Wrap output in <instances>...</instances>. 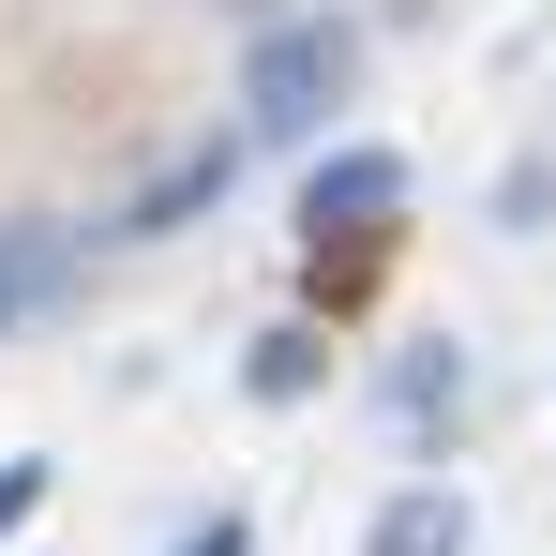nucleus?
<instances>
[{
	"label": "nucleus",
	"mask_w": 556,
	"mask_h": 556,
	"mask_svg": "<svg viewBox=\"0 0 556 556\" xmlns=\"http://www.w3.org/2000/svg\"><path fill=\"white\" fill-rule=\"evenodd\" d=\"M362 76V30L346 15H256V61H241V136H316Z\"/></svg>",
	"instance_id": "1"
},
{
	"label": "nucleus",
	"mask_w": 556,
	"mask_h": 556,
	"mask_svg": "<svg viewBox=\"0 0 556 556\" xmlns=\"http://www.w3.org/2000/svg\"><path fill=\"white\" fill-rule=\"evenodd\" d=\"M76 271H91V241H76V226H46V211H15V226H0V331L61 316V301H76Z\"/></svg>",
	"instance_id": "2"
},
{
	"label": "nucleus",
	"mask_w": 556,
	"mask_h": 556,
	"mask_svg": "<svg viewBox=\"0 0 556 556\" xmlns=\"http://www.w3.org/2000/svg\"><path fill=\"white\" fill-rule=\"evenodd\" d=\"M376 211H406V166H391V151H346V166H316V195H301L316 241H331V226H376Z\"/></svg>",
	"instance_id": "3"
},
{
	"label": "nucleus",
	"mask_w": 556,
	"mask_h": 556,
	"mask_svg": "<svg viewBox=\"0 0 556 556\" xmlns=\"http://www.w3.org/2000/svg\"><path fill=\"white\" fill-rule=\"evenodd\" d=\"M362 556H466V496L452 481H406V496L362 527Z\"/></svg>",
	"instance_id": "4"
},
{
	"label": "nucleus",
	"mask_w": 556,
	"mask_h": 556,
	"mask_svg": "<svg viewBox=\"0 0 556 556\" xmlns=\"http://www.w3.org/2000/svg\"><path fill=\"white\" fill-rule=\"evenodd\" d=\"M226 166H241V151H195V166H166V181H151L136 211H121V241H166V226H195V211L226 195Z\"/></svg>",
	"instance_id": "5"
},
{
	"label": "nucleus",
	"mask_w": 556,
	"mask_h": 556,
	"mask_svg": "<svg viewBox=\"0 0 556 556\" xmlns=\"http://www.w3.org/2000/svg\"><path fill=\"white\" fill-rule=\"evenodd\" d=\"M256 391L301 406V391H316V331H271V346H256Z\"/></svg>",
	"instance_id": "6"
},
{
	"label": "nucleus",
	"mask_w": 556,
	"mask_h": 556,
	"mask_svg": "<svg viewBox=\"0 0 556 556\" xmlns=\"http://www.w3.org/2000/svg\"><path fill=\"white\" fill-rule=\"evenodd\" d=\"M30 511H46V466L15 452V466H0V542H15V527H30Z\"/></svg>",
	"instance_id": "7"
},
{
	"label": "nucleus",
	"mask_w": 556,
	"mask_h": 556,
	"mask_svg": "<svg viewBox=\"0 0 556 556\" xmlns=\"http://www.w3.org/2000/svg\"><path fill=\"white\" fill-rule=\"evenodd\" d=\"M181 556H256V527H241V511H211V527H195Z\"/></svg>",
	"instance_id": "8"
},
{
	"label": "nucleus",
	"mask_w": 556,
	"mask_h": 556,
	"mask_svg": "<svg viewBox=\"0 0 556 556\" xmlns=\"http://www.w3.org/2000/svg\"><path fill=\"white\" fill-rule=\"evenodd\" d=\"M211 15H286V0H211Z\"/></svg>",
	"instance_id": "9"
}]
</instances>
